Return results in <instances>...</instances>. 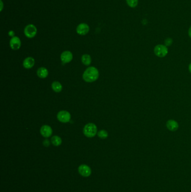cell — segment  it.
<instances>
[{
  "label": "cell",
  "mask_w": 191,
  "mask_h": 192,
  "mask_svg": "<svg viewBox=\"0 0 191 192\" xmlns=\"http://www.w3.org/2000/svg\"><path fill=\"white\" fill-rule=\"evenodd\" d=\"M164 43H165V46L169 47V46H171L172 44L173 43V39L172 38H166L165 39Z\"/></svg>",
  "instance_id": "obj_19"
},
{
  "label": "cell",
  "mask_w": 191,
  "mask_h": 192,
  "mask_svg": "<svg viewBox=\"0 0 191 192\" xmlns=\"http://www.w3.org/2000/svg\"><path fill=\"white\" fill-rule=\"evenodd\" d=\"M37 33V29L33 24H29L25 27L24 29V34L25 36L29 38L34 37Z\"/></svg>",
  "instance_id": "obj_4"
},
{
  "label": "cell",
  "mask_w": 191,
  "mask_h": 192,
  "mask_svg": "<svg viewBox=\"0 0 191 192\" xmlns=\"http://www.w3.org/2000/svg\"><path fill=\"white\" fill-rule=\"evenodd\" d=\"M57 119L61 123H67L71 120V115L67 111H61L57 114Z\"/></svg>",
  "instance_id": "obj_5"
},
{
  "label": "cell",
  "mask_w": 191,
  "mask_h": 192,
  "mask_svg": "<svg viewBox=\"0 0 191 192\" xmlns=\"http://www.w3.org/2000/svg\"><path fill=\"white\" fill-rule=\"evenodd\" d=\"M90 30L89 26L85 23H81L76 28V32L81 35H85L87 34Z\"/></svg>",
  "instance_id": "obj_7"
},
{
  "label": "cell",
  "mask_w": 191,
  "mask_h": 192,
  "mask_svg": "<svg viewBox=\"0 0 191 192\" xmlns=\"http://www.w3.org/2000/svg\"><path fill=\"white\" fill-rule=\"evenodd\" d=\"M52 88L53 90L57 93H59L62 90V85L58 81L53 82V83L52 84Z\"/></svg>",
  "instance_id": "obj_14"
},
{
  "label": "cell",
  "mask_w": 191,
  "mask_h": 192,
  "mask_svg": "<svg viewBox=\"0 0 191 192\" xmlns=\"http://www.w3.org/2000/svg\"><path fill=\"white\" fill-rule=\"evenodd\" d=\"M154 53L159 57H164L168 53V49L166 46L162 45H158L154 48Z\"/></svg>",
  "instance_id": "obj_3"
},
{
  "label": "cell",
  "mask_w": 191,
  "mask_h": 192,
  "mask_svg": "<svg viewBox=\"0 0 191 192\" xmlns=\"http://www.w3.org/2000/svg\"><path fill=\"white\" fill-rule=\"evenodd\" d=\"M40 134L44 138H49L52 134V129L51 127L47 125H45L42 127L40 130Z\"/></svg>",
  "instance_id": "obj_10"
},
{
  "label": "cell",
  "mask_w": 191,
  "mask_h": 192,
  "mask_svg": "<svg viewBox=\"0 0 191 192\" xmlns=\"http://www.w3.org/2000/svg\"><path fill=\"white\" fill-rule=\"evenodd\" d=\"M51 142L53 145L57 147V146H60L61 144H62V139L60 137L57 135H54L52 137Z\"/></svg>",
  "instance_id": "obj_16"
},
{
  "label": "cell",
  "mask_w": 191,
  "mask_h": 192,
  "mask_svg": "<svg viewBox=\"0 0 191 192\" xmlns=\"http://www.w3.org/2000/svg\"><path fill=\"white\" fill-rule=\"evenodd\" d=\"M128 5L132 8L136 7L138 5V0H126Z\"/></svg>",
  "instance_id": "obj_18"
},
{
  "label": "cell",
  "mask_w": 191,
  "mask_h": 192,
  "mask_svg": "<svg viewBox=\"0 0 191 192\" xmlns=\"http://www.w3.org/2000/svg\"><path fill=\"white\" fill-rule=\"evenodd\" d=\"M14 34H15V33H14V31H11L9 32V35L10 36H11V37H14Z\"/></svg>",
  "instance_id": "obj_21"
},
{
  "label": "cell",
  "mask_w": 191,
  "mask_h": 192,
  "mask_svg": "<svg viewBox=\"0 0 191 192\" xmlns=\"http://www.w3.org/2000/svg\"><path fill=\"white\" fill-rule=\"evenodd\" d=\"M10 46L14 50H17L21 47V41L17 37L14 36L12 37L10 41Z\"/></svg>",
  "instance_id": "obj_9"
},
{
  "label": "cell",
  "mask_w": 191,
  "mask_h": 192,
  "mask_svg": "<svg viewBox=\"0 0 191 192\" xmlns=\"http://www.w3.org/2000/svg\"><path fill=\"white\" fill-rule=\"evenodd\" d=\"M167 128L172 131H175L179 128L178 123L174 120H169L166 122V124Z\"/></svg>",
  "instance_id": "obj_11"
},
{
  "label": "cell",
  "mask_w": 191,
  "mask_h": 192,
  "mask_svg": "<svg viewBox=\"0 0 191 192\" xmlns=\"http://www.w3.org/2000/svg\"><path fill=\"white\" fill-rule=\"evenodd\" d=\"M78 171L81 176L84 177H89L92 174V169L87 165L82 164L79 166Z\"/></svg>",
  "instance_id": "obj_6"
},
{
  "label": "cell",
  "mask_w": 191,
  "mask_h": 192,
  "mask_svg": "<svg viewBox=\"0 0 191 192\" xmlns=\"http://www.w3.org/2000/svg\"><path fill=\"white\" fill-rule=\"evenodd\" d=\"M188 69H189V71H190V72L191 73V63L190 64V65H189V67H188Z\"/></svg>",
  "instance_id": "obj_24"
},
{
  "label": "cell",
  "mask_w": 191,
  "mask_h": 192,
  "mask_svg": "<svg viewBox=\"0 0 191 192\" xmlns=\"http://www.w3.org/2000/svg\"><path fill=\"white\" fill-rule=\"evenodd\" d=\"M37 75L40 78L44 79L48 77V70L45 67H40L37 70Z\"/></svg>",
  "instance_id": "obj_13"
},
{
  "label": "cell",
  "mask_w": 191,
  "mask_h": 192,
  "mask_svg": "<svg viewBox=\"0 0 191 192\" xmlns=\"http://www.w3.org/2000/svg\"><path fill=\"white\" fill-rule=\"evenodd\" d=\"M43 145L45 146V147H48L49 145H50V142L49 141H48V139H46L43 141Z\"/></svg>",
  "instance_id": "obj_20"
},
{
  "label": "cell",
  "mask_w": 191,
  "mask_h": 192,
  "mask_svg": "<svg viewBox=\"0 0 191 192\" xmlns=\"http://www.w3.org/2000/svg\"><path fill=\"white\" fill-rule=\"evenodd\" d=\"M0 2H1V11H2V9H3V2H2V0H1L0 1Z\"/></svg>",
  "instance_id": "obj_22"
},
{
  "label": "cell",
  "mask_w": 191,
  "mask_h": 192,
  "mask_svg": "<svg viewBox=\"0 0 191 192\" xmlns=\"http://www.w3.org/2000/svg\"><path fill=\"white\" fill-rule=\"evenodd\" d=\"M83 133L88 138H93L97 133V127L93 123H88L84 127Z\"/></svg>",
  "instance_id": "obj_2"
},
{
  "label": "cell",
  "mask_w": 191,
  "mask_h": 192,
  "mask_svg": "<svg viewBox=\"0 0 191 192\" xmlns=\"http://www.w3.org/2000/svg\"><path fill=\"white\" fill-rule=\"evenodd\" d=\"M188 35H189L190 37L191 38V27L190 28V29H189V31H188Z\"/></svg>",
  "instance_id": "obj_23"
},
{
  "label": "cell",
  "mask_w": 191,
  "mask_h": 192,
  "mask_svg": "<svg viewBox=\"0 0 191 192\" xmlns=\"http://www.w3.org/2000/svg\"><path fill=\"white\" fill-rule=\"evenodd\" d=\"M72 59H73V55L69 51H65L61 55V60L64 64L71 62Z\"/></svg>",
  "instance_id": "obj_8"
},
{
  "label": "cell",
  "mask_w": 191,
  "mask_h": 192,
  "mask_svg": "<svg viewBox=\"0 0 191 192\" xmlns=\"http://www.w3.org/2000/svg\"><path fill=\"white\" fill-rule=\"evenodd\" d=\"M81 61H82V63L85 65L89 66L92 63V59L89 55L85 54L82 56Z\"/></svg>",
  "instance_id": "obj_15"
},
{
  "label": "cell",
  "mask_w": 191,
  "mask_h": 192,
  "mask_svg": "<svg viewBox=\"0 0 191 192\" xmlns=\"http://www.w3.org/2000/svg\"><path fill=\"white\" fill-rule=\"evenodd\" d=\"M99 73L98 70L93 66L88 67L84 73L82 78L86 82L91 83L95 81L99 78Z\"/></svg>",
  "instance_id": "obj_1"
},
{
  "label": "cell",
  "mask_w": 191,
  "mask_h": 192,
  "mask_svg": "<svg viewBox=\"0 0 191 192\" xmlns=\"http://www.w3.org/2000/svg\"><path fill=\"white\" fill-rule=\"evenodd\" d=\"M35 64V60L32 57L26 58L23 61V66L25 69H29L34 66Z\"/></svg>",
  "instance_id": "obj_12"
},
{
  "label": "cell",
  "mask_w": 191,
  "mask_h": 192,
  "mask_svg": "<svg viewBox=\"0 0 191 192\" xmlns=\"http://www.w3.org/2000/svg\"><path fill=\"white\" fill-rule=\"evenodd\" d=\"M97 136L101 139H105L108 137V133L105 130H101L97 133Z\"/></svg>",
  "instance_id": "obj_17"
}]
</instances>
